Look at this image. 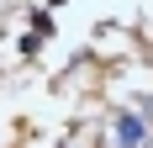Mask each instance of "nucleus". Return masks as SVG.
<instances>
[{"mask_svg": "<svg viewBox=\"0 0 153 148\" xmlns=\"http://www.w3.org/2000/svg\"><path fill=\"white\" fill-rule=\"evenodd\" d=\"M122 143H143V122H132V117H122Z\"/></svg>", "mask_w": 153, "mask_h": 148, "instance_id": "f257e3e1", "label": "nucleus"}]
</instances>
